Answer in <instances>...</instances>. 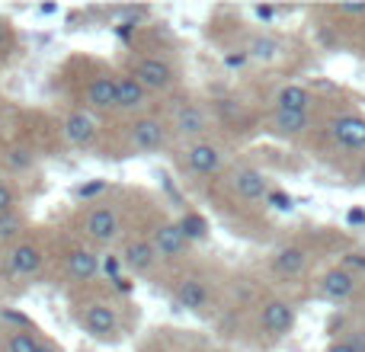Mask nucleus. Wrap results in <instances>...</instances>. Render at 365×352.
I'll return each mask as SVG.
<instances>
[{
    "label": "nucleus",
    "mask_w": 365,
    "mask_h": 352,
    "mask_svg": "<svg viewBox=\"0 0 365 352\" xmlns=\"http://www.w3.org/2000/svg\"><path fill=\"white\" fill-rule=\"evenodd\" d=\"M330 135L346 151H365V119L362 115H340L330 125Z\"/></svg>",
    "instance_id": "1"
},
{
    "label": "nucleus",
    "mask_w": 365,
    "mask_h": 352,
    "mask_svg": "<svg viewBox=\"0 0 365 352\" xmlns=\"http://www.w3.org/2000/svg\"><path fill=\"white\" fill-rule=\"evenodd\" d=\"M132 77L145 90H164V87H170L173 71H170V64L160 61V58H141V61L135 64Z\"/></svg>",
    "instance_id": "2"
},
{
    "label": "nucleus",
    "mask_w": 365,
    "mask_h": 352,
    "mask_svg": "<svg viewBox=\"0 0 365 352\" xmlns=\"http://www.w3.org/2000/svg\"><path fill=\"white\" fill-rule=\"evenodd\" d=\"M83 227H87V237H93L96 244H113L119 237V218L109 208H93L83 221Z\"/></svg>",
    "instance_id": "3"
},
{
    "label": "nucleus",
    "mask_w": 365,
    "mask_h": 352,
    "mask_svg": "<svg viewBox=\"0 0 365 352\" xmlns=\"http://www.w3.org/2000/svg\"><path fill=\"white\" fill-rule=\"evenodd\" d=\"M234 189H237L240 199L247 202H259L269 195V186H266V176L259 170H253V167H244V170L234 173Z\"/></svg>",
    "instance_id": "4"
},
{
    "label": "nucleus",
    "mask_w": 365,
    "mask_h": 352,
    "mask_svg": "<svg viewBox=\"0 0 365 352\" xmlns=\"http://www.w3.org/2000/svg\"><path fill=\"white\" fill-rule=\"evenodd\" d=\"M87 103L93 109H119V81H113V77H96L87 87Z\"/></svg>",
    "instance_id": "5"
},
{
    "label": "nucleus",
    "mask_w": 365,
    "mask_h": 352,
    "mask_svg": "<svg viewBox=\"0 0 365 352\" xmlns=\"http://www.w3.org/2000/svg\"><path fill=\"white\" fill-rule=\"evenodd\" d=\"M132 141L138 151H158L160 145H164V125H160L158 119H138L132 125Z\"/></svg>",
    "instance_id": "6"
},
{
    "label": "nucleus",
    "mask_w": 365,
    "mask_h": 352,
    "mask_svg": "<svg viewBox=\"0 0 365 352\" xmlns=\"http://www.w3.org/2000/svg\"><path fill=\"white\" fill-rule=\"evenodd\" d=\"M154 247H158V253L160 257H182V250L189 247V237L182 234V227H180V221L177 224H164L158 231V237H154Z\"/></svg>",
    "instance_id": "7"
},
{
    "label": "nucleus",
    "mask_w": 365,
    "mask_h": 352,
    "mask_svg": "<svg viewBox=\"0 0 365 352\" xmlns=\"http://www.w3.org/2000/svg\"><path fill=\"white\" fill-rule=\"evenodd\" d=\"M356 289V279L349 269H330L327 276L321 279V291L330 298V301H343V298H349Z\"/></svg>",
    "instance_id": "8"
},
{
    "label": "nucleus",
    "mask_w": 365,
    "mask_h": 352,
    "mask_svg": "<svg viewBox=\"0 0 365 352\" xmlns=\"http://www.w3.org/2000/svg\"><path fill=\"white\" fill-rule=\"evenodd\" d=\"M96 135V119L90 113H71L68 122H64V138L71 145H87Z\"/></svg>",
    "instance_id": "9"
},
{
    "label": "nucleus",
    "mask_w": 365,
    "mask_h": 352,
    "mask_svg": "<svg viewBox=\"0 0 365 352\" xmlns=\"http://www.w3.org/2000/svg\"><path fill=\"white\" fill-rule=\"evenodd\" d=\"M292 323H295V311L285 301H269L263 308V327L269 330V333H289Z\"/></svg>",
    "instance_id": "10"
},
{
    "label": "nucleus",
    "mask_w": 365,
    "mask_h": 352,
    "mask_svg": "<svg viewBox=\"0 0 365 352\" xmlns=\"http://www.w3.org/2000/svg\"><path fill=\"white\" fill-rule=\"evenodd\" d=\"M42 266V250L32 244H19L16 250L10 253V272L13 276H32Z\"/></svg>",
    "instance_id": "11"
},
{
    "label": "nucleus",
    "mask_w": 365,
    "mask_h": 352,
    "mask_svg": "<svg viewBox=\"0 0 365 352\" xmlns=\"http://www.w3.org/2000/svg\"><path fill=\"white\" fill-rule=\"evenodd\" d=\"M83 327H87V333H93V336H109L115 330L113 308H106V304H90L87 314H83Z\"/></svg>",
    "instance_id": "12"
},
{
    "label": "nucleus",
    "mask_w": 365,
    "mask_h": 352,
    "mask_svg": "<svg viewBox=\"0 0 365 352\" xmlns=\"http://www.w3.org/2000/svg\"><path fill=\"white\" fill-rule=\"evenodd\" d=\"M186 160H189V170L192 173H215L221 164V154H218V147H212V145H192Z\"/></svg>",
    "instance_id": "13"
},
{
    "label": "nucleus",
    "mask_w": 365,
    "mask_h": 352,
    "mask_svg": "<svg viewBox=\"0 0 365 352\" xmlns=\"http://www.w3.org/2000/svg\"><path fill=\"white\" fill-rule=\"evenodd\" d=\"M154 253H158V247L148 244V240H132V244L125 247V266L135 272H148L154 266Z\"/></svg>",
    "instance_id": "14"
},
{
    "label": "nucleus",
    "mask_w": 365,
    "mask_h": 352,
    "mask_svg": "<svg viewBox=\"0 0 365 352\" xmlns=\"http://www.w3.org/2000/svg\"><path fill=\"white\" fill-rule=\"evenodd\" d=\"M308 103H311V93L298 83H289V87L279 90L276 96V109L279 113H308Z\"/></svg>",
    "instance_id": "15"
},
{
    "label": "nucleus",
    "mask_w": 365,
    "mask_h": 352,
    "mask_svg": "<svg viewBox=\"0 0 365 352\" xmlns=\"http://www.w3.org/2000/svg\"><path fill=\"white\" fill-rule=\"evenodd\" d=\"M205 298H208V291H205V285H202L199 279H182V282L177 285V301L186 311L205 308Z\"/></svg>",
    "instance_id": "16"
},
{
    "label": "nucleus",
    "mask_w": 365,
    "mask_h": 352,
    "mask_svg": "<svg viewBox=\"0 0 365 352\" xmlns=\"http://www.w3.org/2000/svg\"><path fill=\"white\" fill-rule=\"evenodd\" d=\"M68 272L74 279H93L96 272H100V257L96 253H90V250H74L68 257Z\"/></svg>",
    "instance_id": "17"
},
{
    "label": "nucleus",
    "mask_w": 365,
    "mask_h": 352,
    "mask_svg": "<svg viewBox=\"0 0 365 352\" xmlns=\"http://www.w3.org/2000/svg\"><path fill=\"white\" fill-rule=\"evenodd\" d=\"M148 103V90L141 87L135 77H122L119 81V109H141Z\"/></svg>",
    "instance_id": "18"
},
{
    "label": "nucleus",
    "mask_w": 365,
    "mask_h": 352,
    "mask_svg": "<svg viewBox=\"0 0 365 352\" xmlns=\"http://www.w3.org/2000/svg\"><path fill=\"white\" fill-rule=\"evenodd\" d=\"M205 125H208V119L199 106H182L177 113V128L182 135H189V138H199L205 132Z\"/></svg>",
    "instance_id": "19"
},
{
    "label": "nucleus",
    "mask_w": 365,
    "mask_h": 352,
    "mask_svg": "<svg viewBox=\"0 0 365 352\" xmlns=\"http://www.w3.org/2000/svg\"><path fill=\"white\" fill-rule=\"evenodd\" d=\"M304 263H308V257H304L302 247H285V250L276 253V269L282 276H298L304 269Z\"/></svg>",
    "instance_id": "20"
},
{
    "label": "nucleus",
    "mask_w": 365,
    "mask_h": 352,
    "mask_svg": "<svg viewBox=\"0 0 365 352\" xmlns=\"http://www.w3.org/2000/svg\"><path fill=\"white\" fill-rule=\"evenodd\" d=\"M272 128L279 135H302L308 128V113H279L272 115Z\"/></svg>",
    "instance_id": "21"
},
{
    "label": "nucleus",
    "mask_w": 365,
    "mask_h": 352,
    "mask_svg": "<svg viewBox=\"0 0 365 352\" xmlns=\"http://www.w3.org/2000/svg\"><path fill=\"white\" fill-rule=\"evenodd\" d=\"M180 227H182V234H186L189 240H202L208 234V221L202 218V214H186V218L180 221Z\"/></svg>",
    "instance_id": "22"
},
{
    "label": "nucleus",
    "mask_w": 365,
    "mask_h": 352,
    "mask_svg": "<svg viewBox=\"0 0 365 352\" xmlns=\"http://www.w3.org/2000/svg\"><path fill=\"white\" fill-rule=\"evenodd\" d=\"M247 55L259 58V61H272V58L279 55V42H276V38H253Z\"/></svg>",
    "instance_id": "23"
},
{
    "label": "nucleus",
    "mask_w": 365,
    "mask_h": 352,
    "mask_svg": "<svg viewBox=\"0 0 365 352\" xmlns=\"http://www.w3.org/2000/svg\"><path fill=\"white\" fill-rule=\"evenodd\" d=\"M38 346H42V343L32 340V333H19V330L10 336V343H6V349L10 352H36Z\"/></svg>",
    "instance_id": "24"
},
{
    "label": "nucleus",
    "mask_w": 365,
    "mask_h": 352,
    "mask_svg": "<svg viewBox=\"0 0 365 352\" xmlns=\"http://www.w3.org/2000/svg\"><path fill=\"white\" fill-rule=\"evenodd\" d=\"M19 227H23V221H19L16 212L0 214V240H13L19 234Z\"/></svg>",
    "instance_id": "25"
},
{
    "label": "nucleus",
    "mask_w": 365,
    "mask_h": 352,
    "mask_svg": "<svg viewBox=\"0 0 365 352\" xmlns=\"http://www.w3.org/2000/svg\"><path fill=\"white\" fill-rule=\"evenodd\" d=\"M6 164H10V170H29V167H32V154L26 151V147H13V151L6 154Z\"/></svg>",
    "instance_id": "26"
},
{
    "label": "nucleus",
    "mask_w": 365,
    "mask_h": 352,
    "mask_svg": "<svg viewBox=\"0 0 365 352\" xmlns=\"http://www.w3.org/2000/svg\"><path fill=\"white\" fill-rule=\"evenodd\" d=\"M266 202H269L272 208H279V212H292V199L285 192H269L266 195Z\"/></svg>",
    "instance_id": "27"
},
{
    "label": "nucleus",
    "mask_w": 365,
    "mask_h": 352,
    "mask_svg": "<svg viewBox=\"0 0 365 352\" xmlns=\"http://www.w3.org/2000/svg\"><path fill=\"white\" fill-rule=\"evenodd\" d=\"M13 205H16V199H13L10 186H4V182H0V214H10Z\"/></svg>",
    "instance_id": "28"
},
{
    "label": "nucleus",
    "mask_w": 365,
    "mask_h": 352,
    "mask_svg": "<svg viewBox=\"0 0 365 352\" xmlns=\"http://www.w3.org/2000/svg\"><path fill=\"white\" fill-rule=\"evenodd\" d=\"M103 189H106V182H103V180H93V182H83V186L77 189V195H81V199H90V195L103 192Z\"/></svg>",
    "instance_id": "29"
},
{
    "label": "nucleus",
    "mask_w": 365,
    "mask_h": 352,
    "mask_svg": "<svg viewBox=\"0 0 365 352\" xmlns=\"http://www.w3.org/2000/svg\"><path fill=\"white\" fill-rule=\"evenodd\" d=\"M340 13H346V16H365V4H343Z\"/></svg>",
    "instance_id": "30"
},
{
    "label": "nucleus",
    "mask_w": 365,
    "mask_h": 352,
    "mask_svg": "<svg viewBox=\"0 0 365 352\" xmlns=\"http://www.w3.org/2000/svg\"><path fill=\"white\" fill-rule=\"evenodd\" d=\"M327 352H359V349H356L353 340H346V343H334V346H330Z\"/></svg>",
    "instance_id": "31"
},
{
    "label": "nucleus",
    "mask_w": 365,
    "mask_h": 352,
    "mask_svg": "<svg viewBox=\"0 0 365 352\" xmlns=\"http://www.w3.org/2000/svg\"><path fill=\"white\" fill-rule=\"evenodd\" d=\"M346 263H349V266H359V269H365V257H362V253H349Z\"/></svg>",
    "instance_id": "32"
},
{
    "label": "nucleus",
    "mask_w": 365,
    "mask_h": 352,
    "mask_svg": "<svg viewBox=\"0 0 365 352\" xmlns=\"http://www.w3.org/2000/svg\"><path fill=\"white\" fill-rule=\"evenodd\" d=\"M257 16L259 19H272L276 16V10H272V6H257Z\"/></svg>",
    "instance_id": "33"
},
{
    "label": "nucleus",
    "mask_w": 365,
    "mask_h": 352,
    "mask_svg": "<svg viewBox=\"0 0 365 352\" xmlns=\"http://www.w3.org/2000/svg\"><path fill=\"white\" fill-rule=\"evenodd\" d=\"M362 221H365V212H359V208L349 212V224H362Z\"/></svg>",
    "instance_id": "34"
},
{
    "label": "nucleus",
    "mask_w": 365,
    "mask_h": 352,
    "mask_svg": "<svg viewBox=\"0 0 365 352\" xmlns=\"http://www.w3.org/2000/svg\"><path fill=\"white\" fill-rule=\"evenodd\" d=\"M55 10H58L55 4H42V6H38V13H45V16H51V13H55Z\"/></svg>",
    "instance_id": "35"
},
{
    "label": "nucleus",
    "mask_w": 365,
    "mask_h": 352,
    "mask_svg": "<svg viewBox=\"0 0 365 352\" xmlns=\"http://www.w3.org/2000/svg\"><path fill=\"white\" fill-rule=\"evenodd\" d=\"M4 42H6V32H4V26H0V48H4Z\"/></svg>",
    "instance_id": "36"
},
{
    "label": "nucleus",
    "mask_w": 365,
    "mask_h": 352,
    "mask_svg": "<svg viewBox=\"0 0 365 352\" xmlns=\"http://www.w3.org/2000/svg\"><path fill=\"white\" fill-rule=\"evenodd\" d=\"M36 352H58V349H55V346H38Z\"/></svg>",
    "instance_id": "37"
},
{
    "label": "nucleus",
    "mask_w": 365,
    "mask_h": 352,
    "mask_svg": "<svg viewBox=\"0 0 365 352\" xmlns=\"http://www.w3.org/2000/svg\"><path fill=\"white\" fill-rule=\"evenodd\" d=\"M359 180L365 182V164H362V170H359Z\"/></svg>",
    "instance_id": "38"
}]
</instances>
